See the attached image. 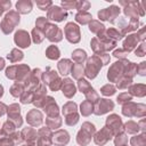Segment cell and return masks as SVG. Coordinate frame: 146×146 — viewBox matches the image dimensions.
<instances>
[{
	"label": "cell",
	"instance_id": "obj_1",
	"mask_svg": "<svg viewBox=\"0 0 146 146\" xmlns=\"http://www.w3.org/2000/svg\"><path fill=\"white\" fill-rule=\"evenodd\" d=\"M18 22H19V16L17 15V13L10 11L9 14H7L6 17H5V19H3V22H2V24H1L3 32L5 33L11 32L13 29H14V26L16 24H18Z\"/></svg>",
	"mask_w": 146,
	"mask_h": 146
},
{
	"label": "cell",
	"instance_id": "obj_2",
	"mask_svg": "<svg viewBox=\"0 0 146 146\" xmlns=\"http://www.w3.org/2000/svg\"><path fill=\"white\" fill-rule=\"evenodd\" d=\"M65 34L68 41L71 42H78L80 40V31L79 27L73 24V23H68L65 27Z\"/></svg>",
	"mask_w": 146,
	"mask_h": 146
},
{
	"label": "cell",
	"instance_id": "obj_3",
	"mask_svg": "<svg viewBox=\"0 0 146 146\" xmlns=\"http://www.w3.org/2000/svg\"><path fill=\"white\" fill-rule=\"evenodd\" d=\"M94 62L95 63H92L91 58L89 59V63H88V66H87V71H86L88 78H95L97 72H98V68L102 66V62L98 59V57L95 56L94 57Z\"/></svg>",
	"mask_w": 146,
	"mask_h": 146
},
{
	"label": "cell",
	"instance_id": "obj_4",
	"mask_svg": "<svg viewBox=\"0 0 146 146\" xmlns=\"http://www.w3.org/2000/svg\"><path fill=\"white\" fill-rule=\"evenodd\" d=\"M44 32H46L48 39L51 40V41H59L62 39V32L57 26L49 25L47 27V31H44Z\"/></svg>",
	"mask_w": 146,
	"mask_h": 146
},
{
	"label": "cell",
	"instance_id": "obj_5",
	"mask_svg": "<svg viewBox=\"0 0 146 146\" xmlns=\"http://www.w3.org/2000/svg\"><path fill=\"white\" fill-rule=\"evenodd\" d=\"M15 42L19 47H29L30 46V38L25 31H18L15 35Z\"/></svg>",
	"mask_w": 146,
	"mask_h": 146
},
{
	"label": "cell",
	"instance_id": "obj_6",
	"mask_svg": "<svg viewBox=\"0 0 146 146\" xmlns=\"http://www.w3.org/2000/svg\"><path fill=\"white\" fill-rule=\"evenodd\" d=\"M119 11H120L119 8L115 7V6H113V7H111V8H106L105 10L99 11V13H98V16H99V18H102V19H110V18L116 17L117 14H119Z\"/></svg>",
	"mask_w": 146,
	"mask_h": 146
},
{
	"label": "cell",
	"instance_id": "obj_7",
	"mask_svg": "<svg viewBox=\"0 0 146 146\" xmlns=\"http://www.w3.org/2000/svg\"><path fill=\"white\" fill-rule=\"evenodd\" d=\"M65 13L64 10H62L59 7H51V9L49 10L48 13V17L50 19H55V21H62L64 17H65Z\"/></svg>",
	"mask_w": 146,
	"mask_h": 146
},
{
	"label": "cell",
	"instance_id": "obj_8",
	"mask_svg": "<svg viewBox=\"0 0 146 146\" xmlns=\"http://www.w3.org/2000/svg\"><path fill=\"white\" fill-rule=\"evenodd\" d=\"M112 108H113V103L112 102H110L107 99H100V102H99V104L96 108L97 111H95V113L96 114H103L107 111H111Z\"/></svg>",
	"mask_w": 146,
	"mask_h": 146
},
{
	"label": "cell",
	"instance_id": "obj_9",
	"mask_svg": "<svg viewBox=\"0 0 146 146\" xmlns=\"http://www.w3.org/2000/svg\"><path fill=\"white\" fill-rule=\"evenodd\" d=\"M63 92H64L68 98H70V97H72V96L74 95V92H75V88H74V86H73V83H72V81H71V80L66 79V80L64 81Z\"/></svg>",
	"mask_w": 146,
	"mask_h": 146
},
{
	"label": "cell",
	"instance_id": "obj_10",
	"mask_svg": "<svg viewBox=\"0 0 146 146\" xmlns=\"http://www.w3.org/2000/svg\"><path fill=\"white\" fill-rule=\"evenodd\" d=\"M16 7H17V9H18L21 13L26 14V13H29V11L31 10L32 3H31L30 1H19V2H17Z\"/></svg>",
	"mask_w": 146,
	"mask_h": 146
},
{
	"label": "cell",
	"instance_id": "obj_11",
	"mask_svg": "<svg viewBox=\"0 0 146 146\" xmlns=\"http://www.w3.org/2000/svg\"><path fill=\"white\" fill-rule=\"evenodd\" d=\"M70 67H71V64H70V60H67V59L60 60L58 64V68L62 72V74H68Z\"/></svg>",
	"mask_w": 146,
	"mask_h": 146
},
{
	"label": "cell",
	"instance_id": "obj_12",
	"mask_svg": "<svg viewBox=\"0 0 146 146\" xmlns=\"http://www.w3.org/2000/svg\"><path fill=\"white\" fill-rule=\"evenodd\" d=\"M47 56L50 58V59H56L59 57V50L57 49V47L55 46H51L47 49Z\"/></svg>",
	"mask_w": 146,
	"mask_h": 146
},
{
	"label": "cell",
	"instance_id": "obj_13",
	"mask_svg": "<svg viewBox=\"0 0 146 146\" xmlns=\"http://www.w3.org/2000/svg\"><path fill=\"white\" fill-rule=\"evenodd\" d=\"M90 19H91V16L88 13H79L76 15V21L80 22V23H82V24H86Z\"/></svg>",
	"mask_w": 146,
	"mask_h": 146
},
{
	"label": "cell",
	"instance_id": "obj_14",
	"mask_svg": "<svg viewBox=\"0 0 146 146\" xmlns=\"http://www.w3.org/2000/svg\"><path fill=\"white\" fill-rule=\"evenodd\" d=\"M137 41H138L137 35H130V36H128L127 41L124 42V47H125L127 44H129V48H128V51H129V50H131V49L135 47L133 44H137Z\"/></svg>",
	"mask_w": 146,
	"mask_h": 146
},
{
	"label": "cell",
	"instance_id": "obj_15",
	"mask_svg": "<svg viewBox=\"0 0 146 146\" xmlns=\"http://www.w3.org/2000/svg\"><path fill=\"white\" fill-rule=\"evenodd\" d=\"M73 58L81 62V59H84L86 58V52L82 51V50H75L74 54H73Z\"/></svg>",
	"mask_w": 146,
	"mask_h": 146
},
{
	"label": "cell",
	"instance_id": "obj_16",
	"mask_svg": "<svg viewBox=\"0 0 146 146\" xmlns=\"http://www.w3.org/2000/svg\"><path fill=\"white\" fill-rule=\"evenodd\" d=\"M33 35H34V41L35 42H41L42 39H43V34H41V31L38 27L35 30H33Z\"/></svg>",
	"mask_w": 146,
	"mask_h": 146
},
{
	"label": "cell",
	"instance_id": "obj_17",
	"mask_svg": "<svg viewBox=\"0 0 146 146\" xmlns=\"http://www.w3.org/2000/svg\"><path fill=\"white\" fill-rule=\"evenodd\" d=\"M87 110H89V112H91V105H90L89 102H84V103L81 105V111H82V113H83L84 115H88Z\"/></svg>",
	"mask_w": 146,
	"mask_h": 146
},
{
	"label": "cell",
	"instance_id": "obj_18",
	"mask_svg": "<svg viewBox=\"0 0 146 146\" xmlns=\"http://www.w3.org/2000/svg\"><path fill=\"white\" fill-rule=\"evenodd\" d=\"M91 24H92V25H95V26H96V27H97L98 30H103V29H104V26H103L102 24L99 25V24H98V22H96V21H94V22H92ZM90 31H92V32H95V31H96V29H95V27H92V29H90Z\"/></svg>",
	"mask_w": 146,
	"mask_h": 146
},
{
	"label": "cell",
	"instance_id": "obj_19",
	"mask_svg": "<svg viewBox=\"0 0 146 146\" xmlns=\"http://www.w3.org/2000/svg\"><path fill=\"white\" fill-rule=\"evenodd\" d=\"M136 54H137L138 56H144V44H141L140 48H139L138 50H136Z\"/></svg>",
	"mask_w": 146,
	"mask_h": 146
}]
</instances>
